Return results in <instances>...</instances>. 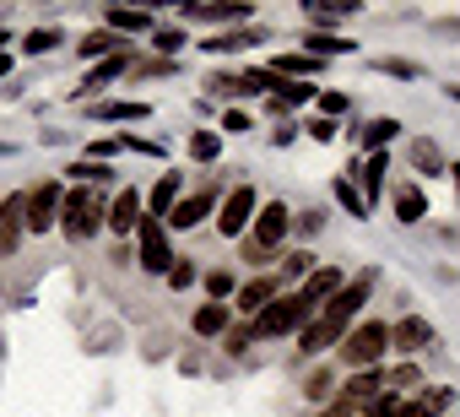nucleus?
I'll use <instances>...</instances> for the list:
<instances>
[{
  "label": "nucleus",
  "instance_id": "nucleus-37",
  "mask_svg": "<svg viewBox=\"0 0 460 417\" xmlns=\"http://www.w3.org/2000/svg\"><path fill=\"white\" fill-rule=\"evenodd\" d=\"M179 44H184V33H179V28H157V39H152V49H163V55H173Z\"/></svg>",
  "mask_w": 460,
  "mask_h": 417
},
{
  "label": "nucleus",
  "instance_id": "nucleus-7",
  "mask_svg": "<svg viewBox=\"0 0 460 417\" xmlns=\"http://www.w3.org/2000/svg\"><path fill=\"white\" fill-rule=\"evenodd\" d=\"M60 200H66L60 179H44V184L28 195V234H44V228H55V217H60Z\"/></svg>",
  "mask_w": 460,
  "mask_h": 417
},
{
  "label": "nucleus",
  "instance_id": "nucleus-3",
  "mask_svg": "<svg viewBox=\"0 0 460 417\" xmlns=\"http://www.w3.org/2000/svg\"><path fill=\"white\" fill-rule=\"evenodd\" d=\"M60 228H66V239H93L98 228H103V206H98V195L82 184V190H66V200H60Z\"/></svg>",
  "mask_w": 460,
  "mask_h": 417
},
{
  "label": "nucleus",
  "instance_id": "nucleus-22",
  "mask_svg": "<svg viewBox=\"0 0 460 417\" xmlns=\"http://www.w3.org/2000/svg\"><path fill=\"white\" fill-rule=\"evenodd\" d=\"M184 17L222 28V22H250V6H184Z\"/></svg>",
  "mask_w": 460,
  "mask_h": 417
},
{
  "label": "nucleus",
  "instance_id": "nucleus-2",
  "mask_svg": "<svg viewBox=\"0 0 460 417\" xmlns=\"http://www.w3.org/2000/svg\"><path fill=\"white\" fill-rule=\"evenodd\" d=\"M309 320H314V309H309L298 293H277V298L255 315L250 336H288V331H298V325H309Z\"/></svg>",
  "mask_w": 460,
  "mask_h": 417
},
{
  "label": "nucleus",
  "instance_id": "nucleus-38",
  "mask_svg": "<svg viewBox=\"0 0 460 417\" xmlns=\"http://www.w3.org/2000/svg\"><path fill=\"white\" fill-rule=\"evenodd\" d=\"M190 282H195V266L190 261H173L168 266V288H190Z\"/></svg>",
  "mask_w": 460,
  "mask_h": 417
},
{
  "label": "nucleus",
  "instance_id": "nucleus-10",
  "mask_svg": "<svg viewBox=\"0 0 460 417\" xmlns=\"http://www.w3.org/2000/svg\"><path fill=\"white\" fill-rule=\"evenodd\" d=\"M288 228H293V212H288L282 200H271V206H261V217H255V244L261 250H277Z\"/></svg>",
  "mask_w": 460,
  "mask_h": 417
},
{
  "label": "nucleus",
  "instance_id": "nucleus-12",
  "mask_svg": "<svg viewBox=\"0 0 460 417\" xmlns=\"http://www.w3.org/2000/svg\"><path fill=\"white\" fill-rule=\"evenodd\" d=\"M341 282H347V277H341L336 266H314V271L304 277V288H298V298H304L309 309H320V304H325V298H331V293H336Z\"/></svg>",
  "mask_w": 460,
  "mask_h": 417
},
{
  "label": "nucleus",
  "instance_id": "nucleus-14",
  "mask_svg": "<svg viewBox=\"0 0 460 417\" xmlns=\"http://www.w3.org/2000/svg\"><path fill=\"white\" fill-rule=\"evenodd\" d=\"M103 22H109V33L130 39V33H146V28H152V12H136V6H109V12H103Z\"/></svg>",
  "mask_w": 460,
  "mask_h": 417
},
{
  "label": "nucleus",
  "instance_id": "nucleus-42",
  "mask_svg": "<svg viewBox=\"0 0 460 417\" xmlns=\"http://www.w3.org/2000/svg\"><path fill=\"white\" fill-rule=\"evenodd\" d=\"M244 261H250V266H261V261H271V250H261V244L250 239V244H244Z\"/></svg>",
  "mask_w": 460,
  "mask_h": 417
},
{
  "label": "nucleus",
  "instance_id": "nucleus-19",
  "mask_svg": "<svg viewBox=\"0 0 460 417\" xmlns=\"http://www.w3.org/2000/svg\"><path fill=\"white\" fill-rule=\"evenodd\" d=\"M125 71H136V60H130V49L125 55H114V60H98L93 71H87V93H98V87H109L114 76H125Z\"/></svg>",
  "mask_w": 460,
  "mask_h": 417
},
{
  "label": "nucleus",
  "instance_id": "nucleus-17",
  "mask_svg": "<svg viewBox=\"0 0 460 417\" xmlns=\"http://www.w3.org/2000/svg\"><path fill=\"white\" fill-rule=\"evenodd\" d=\"M271 298H277V277H255V282L239 288V309H244V315H261Z\"/></svg>",
  "mask_w": 460,
  "mask_h": 417
},
{
  "label": "nucleus",
  "instance_id": "nucleus-44",
  "mask_svg": "<svg viewBox=\"0 0 460 417\" xmlns=\"http://www.w3.org/2000/svg\"><path fill=\"white\" fill-rule=\"evenodd\" d=\"M320 223H325V212H304V217H298V228H304V234H314Z\"/></svg>",
  "mask_w": 460,
  "mask_h": 417
},
{
  "label": "nucleus",
  "instance_id": "nucleus-13",
  "mask_svg": "<svg viewBox=\"0 0 460 417\" xmlns=\"http://www.w3.org/2000/svg\"><path fill=\"white\" fill-rule=\"evenodd\" d=\"M103 223H109L114 234H130V228L141 223V195H136V190H119V195H114V206H109V217H103Z\"/></svg>",
  "mask_w": 460,
  "mask_h": 417
},
{
  "label": "nucleus",
  "instance_id": "nucleus-36",
  "mask_svg": "<svg viewBox=\"0 0 460 417\" xmlns=\"http://www.w3.org/2000/svg\"><path fill=\"white\" fill-rule=\"evenodd\" d=\"M379 71H385V76H401V82L422 76V66H411V60H379Z\"/></svg>",
  "mask_w": 460,
  "mask_h": 417
},
{
  "label": "nucleus",
  "instance_id": "nucleus-11",
  "mask_svg": "<svg viewBox=\"0 0 460 417\" xmlns=\"http://www.w3.org/2000/svg\"><path fill=\"white\" fill-rule=\"evenodd\" d=\"M428 342H433V325H428L422 315H406V320L390 325V347H395V352H422Z\"/></svg>",
  "mask_w": 460,
  "mask_h": 417
},
{
  "label": "nucleus",
  "instance_id": "nucleus-43",
  "mask_svg": "<svg viewBox=\"0 0 460 417\" xmlns=\"http://www.w3.org/2000/svg\"><path fill=\"white\" fill-rule=\"evenodd\" d=\"M395 417H433V412H428L422 401H401V412H395Z\"/></svg>",
  "mask_w": 460,
  "mask_h": 417
},
{
  "label": "nucleus",
  "instance_id": "nucleus-41",
  "mask_svg": "<svg viewBox=\"0 0 460 417\" xmlns=\"http://www.w3.org/2000/svg\"><path fill=\"white\" fill-rule=\"evenodd\" d=\"M222 130H250V114H244V109H227V114H222Z\"/></svg>",
  "mask_w": 460,
  "mask_h": 417
},
{
  "label": "nucleus",
  "instance_id": "nucleus-35",
  "mask_svg": "<svg viewBox=\"0 0 460 417\" xmlns=\"http://www.w3.org/2000/svg\"><path fill=\"white\" fill-rule=\"evenodd\" d=\"M449 401H455V390H449V385H428V390H422V406H428L433 417H438V412H444Z\"/></svg>",
  "mask_w": 460,
  "mask_h": 417
},
{
  "label": "nucleus",
  "instance_id": "nucleus-29",
  "mask_svg": "<svg viewBox=\"0 0 460 417\" xmlns=\"http://www.w3.org/2000/svg\"><path fill=\"white\" fill-rule=\"evenodd\" d=\"M60 39H66V33H60V28H33V33H28V39H22V49H28V55H49V49H55V44H60Z\"/></svg>",
  "mask_w": 460,
  "mask_h": 417
},
{
  "label": "nucleus",
  "instance_id": "nucleus-45",
  "mask_svg": "<svg viewBox=\"0 0 460 417\" xmlns=\"http://www.w3.org/2000/svg\"><path fill=\"white\" fill-rule=\"evenodd\" d=\"M6 71H12V60H6V55H0V76H6Z\"/></svg>",
  "mask_w": 460,
  "mask_h": 417
},
{
  "label": "nucleus",
  "instance_id": "nucleus-40",
  "mask_svg": "<svg viewBox=\"0 0 460 417\" xmlns=\"http://www.w3.org/2000/svg\"><path fill=\"white\" fill-rule=\"evenodd\" d=\"M304 395H309V401H325V395H331V374H314V379H309V390H304Z\"/></svg>",
  "mask_w": 460,
  "mask_h": 417
},
{
  "label": "nucleus",
  "instance_id": "nucleus-32",
  "mask_svg": "<svg viewBox=\"0 0 460 417\" xmlns=\"http://www.w3.org/2000/svg\"><path fill=\"white\" fill-rule=\"evenodd\" d=\"M309 271H314V255H309V250H293V255L282 261V277H288V282H293V277H309Z\"/></svg>",
  "mask_w": 460,
  "mask_h": 417
},
{
  "label": "nucleus",
  "instance_id": "nucleus-15",
  "mask_svg": "<svg viewBox=\"0 0 460 417\" xmlns=\"http://www.w3.org/2000/svg\"><path fill=\"white\" fill-rule=\"evenodd\" d=\"M125 44H130V39H119V33H109V28H98V33H87L76 49H82V60H114V55H125Z\"/></svg>",
  "mask_w": 460,
  "mask_h": 417
},
{
  "label": "nucleus",
  "instance_id": "nucleus-46",
  "mask_svg": "<svg viewBox=\"0 0 460 417\" xmlns=\"http://www.w3.org/2000/svg\"><path fill=\"white\" fill-rule=\"evenodd\" d=\"M449 173H455V190H460V163H455V168H449Z\"/></svg>",
  "mask_w": 460,
  "mask_h": 417
},
{
  "label": "nucleus",
  "instance_id": "nucleus-6",
  "mask_svg": "<svg viewBox=\"0 0 460 417\" xmlns=\"http://www.w3.org/2000/svg\"><path fill=\"white\" fill-rule=\"evenodd\" d=\"M250 223H255V190L250 184H234V190L222 195V206H217V228L222 234H244Z\"/></svg>",
  "mask_w": 460,
  "mask_h": 417
},
{
  "label": "nucleus",
  "instance_id": "nucleus-21",
  "mask_svg": "<svg viewBox=\"0 0 460 417\" xmlns=\"http://www.w3.org/2000/svg\"><path fill=\"white\" fill-rule=\"evenodd\" d=\"M146 206H152V217H163V223H168V212L179 206V173H163V179L152 184V200H146Z\"/></svg>",
  "mask_w": 460,
  "mask_h": 417
},
{
  "label": "nucleus",
  "instance_id": "nucleus-4",
  "mask_svg": "<svg viewBox=\"0 0 460 417\" xmlns=\"http://www.w3.org/2000/svg\"><path fill=\"white\" fill-rule=\"evenodd\" d=\"M385 347H390V325L385 320H368V325H358V331L341 336V363L347 368H374L385 358Z\"/></svg>",
  "mask_w": 460,
  "mask_h": 417
},
{
  "label": "nucleus",
  "instance_id": "nucleus-48",
  "mask_svg": "<svg viewBox=\"0 0 460 417\" xmlns=\"http://www.w3.org/2000/svg\"><path fill=\"white\" fill-rule=\"evenodd\" d=\"M449 93H455V98H460V87H449Z\"/></svg>",
  "mask_w": 460,
  "mask_h": 417
},
{
  "label": "nucleus",
  "instance_id": "nucleus-5",
  "mask_svg": "<svg viewBox=\"0 0 460 417\" xmlns=\"http://www.w3.org/2000/svg\"><path fill=\"white\" fill-rule=\"evenodd\" d=\"M136 250H141V271H157V277H168V266L179 261V255L168 250L163 217H152V212H141V223H136Z\"/></svg>",
  "mask_w": 460,
  "mask_h": 417
},
{
  "label": "nucleus",
  "instance_id": "nucleus-34",
  "mask_svg": "<svg viewBox=\"0 0 460 417\" xmlns=\"http://www.w3.org/2000/svg\"><path fill=\"white\" fill-rule=\"evenodd\" d=\"M347 109H352L347 93H320V120H336V114H347Z\"/></svg>",
  "mask_w": 460,
  "mask_h": 417
},
{
  "label": "nucleus",
  "instance_id": "nucleus-31",
  "mask_svg": "<svg viewBox=\"0 0 460 417\" xmlns=\"http://www.w3.org/2000/svg\"><path fill=\"white\" fill-rule=\"evenodd\" d=\"M411 163H417L422 173H438V168H444V157H438L433 141H417V146H411Z\"/></svg>",
  "mask_w": 460,
  "mask_h": 417
},
{
  "label": "nucleus",
  "instance_id": "nucleus-39",
  "mask_svg": "<svg viewBox=\"0 0 460 417\" xmlns=\"http://www.w3.org/2000/svg\"><path fill=\"white\" fill-rule=\"evenodd\" d=\"M309 136L314 141H336V120H309Z\"/></svg>",
  "mask_w": 460,
  "mask_h": 417
},
{
  "label": "nucleus",
  "instance_id": "nucleus-30",
  "mask_svg": "<svg viewBox=\"0 0 460 417\" xmlns=\"http://www.w3.org/2000/svg\"><path fill=\"white\" fill-rule=\"evenodd\" d=\"M66 173H71V179H82V184H87V179H93V184H103V179H114V168H109V163H87V157H82V163H71Z\"/></svg>",
  "mask_w": 460,
  "mask_h": 417
},
{
  "label": "nucleus",
  "instance_id": "nucleus-26",
  "mask_svg": "<svg viewBox=\"0 0 460 417\" xmlns=\"http://www.w3.org/2000/svg\"><path fill=\"white\" fill-rule=\"evenodd\" d=\"M395 130H401V120H368V130H363V146H368V157H374V152H385V146L395 141Z\"/></svg>",
  "mask_w": 460,
  "mask_h": 417
},
{
  "label": "nucleus",
  "instance_id": "nucleus-27",
  "mask_svg": "<svg viewBox=\"0 0 460 417\" xmlns=\"http://www.w3.org/2000/svg\"><path fill=\"white\" fill-rule=\"evenodd\" d=\"M190 157H195V163H217V157H222V136H217V130H195V136H190Z\"/></svg>",
  "mask_w": 460,
  "mask_h": 417
},
{
  "label": "nucleus",
  "instance_id": "nucleus-24",
  "mask_svg": "<svg viewBox=\"0 0 460 417\" xmlns=\"http://www.w3.org/2000/svg\"><path fill=\"white\" fill-rule=\"evenodd\" d=\"M304 55L331 60V55H352V44H347V39H336V33H304Z\"/></svg>",
  "mask_w": 460,
  "mask_h": 417
},
{
  "label": "nucleus",
  "instance_id": "nucleus-18",
  "mask_svg": "<svg viewBox=\"0 0 460 417\" xmlns=\"http://www.w3.org/2000/svg\"><path fill=\"white\" fill-rule=\"evenodd\" d=\"M374 395H385V374H374V368L352 374V379H347V390H341V401H347V406H358V401H374Z\"/></svg>",
  "mask_w": 460,
  "mask_h": 417
},
{
  "label": "nucleus",
  "instance_id": "nucleus-33",
  "mask_svg": "<svg viewBox=\"0 0 460 417\" xmlns=\"http://www.w3.org/2000/svg\"><path fill=\"white\" fill-rule=\"evenodd\" d=\"M200 282H206V293H211V304H222L227 293H234V277H227V271H206Z\"/></svg>",
  "mask_w": 460,
  "mask_h": 417
},
{
  "label": "nucleus",
  "instance_id": "nucleus-47",
  "mask_svg": "<svg viewBox=\"0 0 460 417\" xmlns=\"http://www.w3.org/2000/svg\"><path fill=\"white\" fill-rule=\"evenodd\" d=\"M0 44H6V28H0Z\"/></svg>",
  "mask_w": 460,
  "mask_h": 417
},
{
  "label": "nucleus",
  "instance_id": "nucleus-8",
  "mask_svg": "<svg viewBox=\"0 0 460 417\" xmlns=\"http://www.w3.org/2000/svg\"><path fill=\"white\" fill-rule=\"evenodd\" d=\"M28 234V195H6L0 200V255H12Z\"/></svg>",
  "mask_w": 460,
  "mask_h": 417
},
{
  "label": "nucleus",
  "instance_id": "nucleus-28",
  "mask_svg": "<svg viewBox=\"0 0 460 417\" xmlns=\"http://www.w3.org/2000/svg\"><path fill=\"white\" fill-rule=\"evenodd\" d=\"M336 200L347 206V217H368V206H363V195H358L352 173H341V179H336Z\"/></svg>",
  "mask_w": 460,
  "mask_h": 417
},
{
  "label": "nucleus",
  "instance_id": "nucleus-25",
  "mask_svg": "<svg viewBox=\"0 0 460 417\" xmlns=\"http://www.w3.org/2000/svg\"><path fill=\"white\" fill-rule=\"evenodd\" d=\"M250 44H261V33H211L200 49L206 55H234V49H250Z\"/></svg>",
  "mask_w": 460,
  "mask_h": 417
},
{
  "label": "nucleus",
  "instance_id": "nucleus-20",
  "mask_svg": "<svg viewBox=\"0 0 460 417\" xmlns=\"http://www.w3.org/2000/svg\"><path fill=\"white\" fill-rule=\"evenodd\" d=\"M146 114H152V109H146V103H136V98H130V103H125V98L93 103V120H119V125H130V120H146Z\"/></svg>",
  "mask_w": 460,
  "mask_h": 417
},
{
  "label": "nucleus",
  "instance_id": "nucleus-16",
  "mask_svg": "<svg viewBox=\"0 0 460 417\" xmlns=\"http://www.w3.org/2000/svg\"><path fill=\"white\" fill-rule=\"evenodd\" d=\"M428 217V195L417 184H401L395 190V223H422Z\"/></svg>",
  "mask_w": 460,
  "mask_h": 417
},
{
  "label": "nucleus",
  "instance_id": "nucleus-1",
  "mask_svg": "<svg viewBox=\"0 0 460 417\" xmlns=\"http://www.w3.org/2000/svg\"><path fill=\"white\" fill-rule=\"evenodd\" d=\"M374 298V271H358L352 282H341L320 309H314V320L304 325V336H298V352L304 358H320L325 347H341V336H347V325L363 315V304Z\"/></svg>",
  "mask_w": 460,
  "mask_h": 417
},
{
  "label": "nucleus",
  "instance_id": "nucleus-9",
  "mask_svg": "<svg viewBox=\"0 0 460 417\" xmlns=\"http://www.w3.org/2000/svg\"><path fill=\"white\" fill-rule=\"evenodd\" d=\"M211 206H217V190H200V195H184V200L173 206V212H168V223H163V228H179V234H184V228H200V223L211 217Z\"/></svg>",
  "mask_w": 460,
  "mask_h": 417
},
{
  "label": "nucleus",
  "instance_id": "nucleus-23",
  "mask_svg": "<svg viewBox=\"0 0 460 417\" xmlns=\"http://www.w3.org/2000/svg\"><path fill=\"white\" fill-rule=\"evenodd\" d=\"M190 331H195V336H222V331H227V309H222V304H200V309L190 315Z\"/></svg>",
  "mask_w": 460,
  "mask_h": 417
}]
</instances>
